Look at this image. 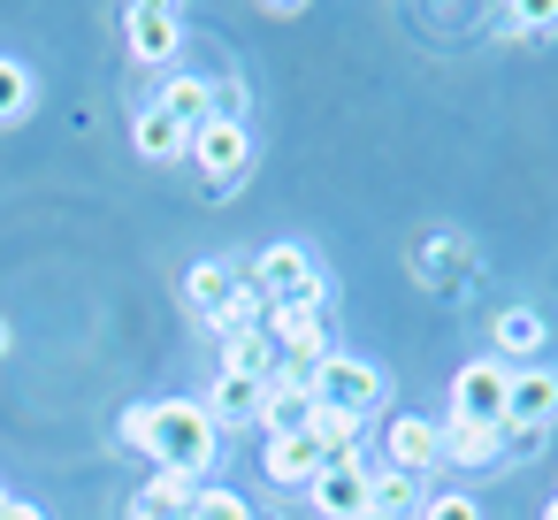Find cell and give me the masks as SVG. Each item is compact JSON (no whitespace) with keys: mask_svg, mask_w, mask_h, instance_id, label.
Segmentation results:
<instances>
[{"mask_svg":"<svg viewBox=\"0 0 558 520\" xmlns=\"http://www.w3.org/2000/svg\"><path fill=\"white\" fill-rule=\"evenodd\" d=\"M131 138H138V154H146V161H192V131H184V123H169L161 108H138Z\"/></svg>","mask_w":558,"mask_h":520,"instance_id":"18","label":"cell"},{"mask_svg":"<svg viewBox=\"0 0 558 520\" xmlns=\"http://www.w3.org/2000/svg\"><path fill=\"white\" fill-rule=\"evenodd\" d=\"M9 344H16V329H9V314H0V352H9Z\"/></svg>","mask_w":558,"mask_h":520,"instance_id":"30","label":"cell"},{"mask_svg":"<svg viewBox=\"0 0 558 520\" xmlns=\"http://www.w3.org/2000/svg\"><path fill=\"white\" fill-rule=\"evenodd\" d=\"M207 329H215L222 344H230V337H253V329H268V299H260L253 283H238V291H230V306H222Z\"/></svg>","mask_w":558,"mask_h":520,"instance_id":"24","label":"cell"},{"mask_svg":"<svg viewBox=\"0 0 558 520\" xmlns=\"http://www.w3.org/2000/svg\"><path fill=\"white\" fill-rule=\"evenodd\" d=\"M489 337H497L489 360H505V367H535V352L550 344V322H543L535 306H505V314L489 322Z\"/></svg>","mask_w":558,"mask_h":520,"instance_id":"10","label":"cell"},{"mask_svg":"<svg viewBox=\"0 0 558 520\" xmlns=\"http://www.w3.org/2000/svg\"><path fill=\"white\" fill-rule=\"evenodd\" d=\"M444 459L451 467H505V428H482V421H444Z\"/></svg>","mask_w":558,"mask_h":520,"instance_id":"16","label":"cell"},{"mask_svg":"<svg viewBox=\"0 0 558 520\" xmlns=\"http://www.w3.org/2000/svg\"><path fill=\"white\" fill-rule=\"evenodd\" d=\"M199 497H207L199 482H184V474H154V482L131 497V512H123V520H192V512H199Z\"/></svg>","mask_w":558,"mask_h":520,"instance_id":"12","label":"cell"},{"mask_svg":"<svg viewBox=\"0 0 558 520\" xmlns=\"http://www.w3.org/2000/svg\"><path fill=\"white\" fill-rule=\"evenodd\" d=\"M314 398L337 406V413H352V421H367V413L383 406V367L360 360V352H329L322 375H314Z\"/></svg>","mask_w":558,"mask_h":520,"instance_id":"5","label":"cell"},{"mask_svg":"<svg viewBox=\"0 0 558 520\" xmlns=\"http://www.w3.org/2000/svg\"><path fill=\"white\" fill-rule=\"evenodd\" d=\"M154 108L199 138V131L215 123V77H161V100H154Z\"/></svg>","mask_w":558,"mask_h":520,"instance_id":"13","label":"cell"},{"mask_svg":"<svg viewBox=\"0 0 558 520\" xmlns=\"http://www.w3.org/2000/svg\"><path fill=\"white\" fill-rule=\"evenodd\" d=\"M260 390H268V383H253V375H215V390H207L199 406H207L215 428H253V421H260Z\"/></svg>","mask_w":558,"mask_h":520,"instance_id":"14","label":"cell"},{"mask_svg":"<svg viewBox=\"0 0 558 520\" xmlns=\"http://www.w3.org/2000/svg\"><path fill=\"white\" fill-rule=\"evenodd\" d=\"M268 337H276V352H322L329 344V329H322L314 306H276L268 314Z\"/></svg>","mask_w":558,"mask_h":520,"instance_id":"21","label":"cell"},{"mask_svg":"<svg viewBox=\"0 0 558 520\" xmlns=\"http://www.w3.org/2000/svg\"><path fill=\"white\" fill-rule=\"evenodd\" d=\"M253 520H276V512H253Z\"/></svg>","mask_w":558,"mask_h":520,"instance_id":"34","label":"cell"},{"mask_svg":"<svg viewBox=\"0 0 558 520\" xmlns=\"http://www.w3.org/2000/svg\"><path fill=\"white\" fill-rule=\"evenodd\" d=\"M505 398H512V367L505 360H466L451 375V413L444 421H482V428H505Z\"/></svg>","mask_w":558,"mask_h":520,"instance_id":"4","label":"cell"},{"mask_svg":"<svg viewBox=\"0 0 558 520\" xmlns=\"http://www.w3.org/2000/svg\"><path fill=\"white\" fill-rule=\"evenodd\" d=\"M192 161H199V177H207L215 192H230V184H238V177L253 169V131H245V123H222V116H215V123H207V131L192 138Z\"/></svg>","mask_w":558,"mask_h":520,"instance_id":"7","label":"cell"},{"mask_svg":"<svg viewBox=\"0 0 558 520\" xmlns=\"http://www.w3.org/2000/svg\"><path fill=\"white\" fill-rule=\"evenodd\" d=\"M222 451H230V444H222V428L207 421V406H199V398H154V436H146L154 474H184V482L215 489Z\"/></svg>","mask_w":558,"mask_h":520,"instance_id":"1","label":"cell"},{"mask_svg":"<svg viewBox=\"0 0 558 520\" xmlns=\"http://www.w3.org/2000/svg\"><path fill=\"white\" fill-rule=\"evenodd\" d=\"M9 497H16V489H9V482H0V512H9Z\"/></svg>","mask_w":558,"mask_h":520,"instance_id":"32","label":"cell"},{"mask_svg":"<svg viewBox=\"0 0 558 520\" xmlns=\"http://www.w3.org/2000/svg\"><path fill=\"white\" fill-rule=\"evenodd\" d=\"M413 276H421L428 291H466V283H474V261H466V245L444 230V238H428V245H421Z\"/></svg>","mask_w":558,"mask_h":520,"instance_id":"15","label":"cell"},{"mask_svg":"<svg viewBox=\"0 0 558 520\" xmlns=\"http://www.w3.org/2000/svg\"><path fill=\"white\" fill-rule=\"evenodd\" d=\"M0 520H47V505H32V497H9V512Z\"/></svg>","mask_w":558,"mask_h":520,"instance_id":"29","label":"cell"},{"mask_svg":"<svg viewBox=\"0 0 558 520\" xmlns=\"http://www.w3.org/2000/svg\"><path fill=\"white\" fill-rule=\"evenodd\" d=\"M192 520H253V505H245L238 489H222V482H215V489L199 497V512H192Z\"/></svg>","mask_w":558,"mask_h":520,"instance_id":"28","label":"cell"},{"mask_svg":"<svg viewBox=\"0 0 558 520\" xmlns=\"http://www.w3.org/2000/svg\"><path fill=\"white\" fill-rule=\"evenodd\" d=\"M260 467H268V482H314L322 474V451H314V436H268Z\"/></svg>","mask_w":558,"mask_h":520,"instance_id":"20","label":"cell"},{"mask_svg":"<svg viewBox=\"0 0 558 520\" xmlns=\"http://www.w3.org/2000/svg\"><path fill=\"white\" fill-rule=\"evenodd\" d=\"M558 421V367H512V398H505V436H543Z\"/></svg>","mask_w":558,"mask_h":520,"instance_id":"6","label":"cell"},{"mask_svg":"<svg viewBox=\"0 0 558 520\" xmlns=\"http://www.w3.org/2000/svg\"><path fill=\"white\" fill-rule=\"evenodd\" d=\"M39 108V77L16 62V55H0V123H16V116H32Z\"/></svg>","mask_w":558,"mask_h":520,"instance_id":"25","label":"cell"},{"mask_svg":"<svg viewBox=\"0 0 558 520\" xmlns=\"http://www.w3.org/2000/svg\"><path fill=\"white\" fill-rule=\"evenodd\" d=\"M306 436H314V451H322V467H337V459H360V421L352 413H337V406H322L314 398V421H306Z\"/></svg>","mask_w":558,"mask_h":520,"instance_id":"19","label":"cell"},{"mask_svg":"<svg viewBox=\"0 0 558 520\" xmlns=\"http://www.w3.org/2000/svg\"><path fill=\"white\" fill-rule=\"evenodd\" d=\"M123 47H131L138 70L169 77V62L184 55V16L161 9V0H131V9H123Z\"/></svg>","mask_w":558,"mask_h":520,"instance_id":"3","label":"cell"},{"mask_svg":"<svg viewBox=\"0 0 558 520\" xmlns=\"http://www.w3.org/2000/svg\"><path fill=\"white\" fill-rule=\"evenodd\" d=\"M283 367V352H276V337L268 329H253V337H230L222 344V375H253V383H268Z\"/></svg>","mask_w":558,"mask_h":520,"instance_id":"22","label":"cell"},{"mask_svg":"<svg viewBox=\"0 0 558 520\" xmlns=\"http://www.w3.org/2000/svg\"><path fill=\"white\" fill-rule=\"evenodd\" d=\"M306 421H314V390L291 383V375H268V390H260V428H268V436H306Z\"/></svg>","mask_w":558,"mask_h":520,"instance_id":"11","label":"cell"},{"mask_svg":"<svg viewBox=\"0 0 558 520\" xmlns=\"http://www.w3.org/2000/svg\"><path fill=\"white\" fill-rule=\"evenodd\" d=\"M367 505H383V512H398V520H421L428 489H421V474H398V467H383V474L367 482Z\"/></svg>","mask_w":558,"mask_h":520,"instance_id":"23","label":"cell"},{"mask_svg":"<svg viewBox=\"0 0 558 520\" xmlns=\"http://www.w3.org/2000/svg\"><path fill=\"white\" fill-rule=\"evenodd\" d=\"M421 520H482V505H474L466 489H436V497L421 505Z\"/></svg>","mask_w":558,"mask_h":520,"instance_id":"27","label":"cell"},{"mask_svg":"<svg viewBox=\"0 0 558 520\" xmlns=\"http://www.w3.org/2000/svg\"><path fill=\"white\" fill-rule=\"evenodd\" d=\"M543 520H558V497H550V505H543Z\"/></svg>","mask_w":558,"mask_h":520,"instance_id":"33","label":"cell"},{"mask_svg":"<svg viewBox=\"0 0 558 520\" xmlns=\"http://www.w3.org/2000/svg\"><path fill=\"white\" fill-rule=\"evenodd\" d=\"M360 520H398V512H383V505H367V512H360Z\"/></svg>","mask_w":558,"mask_h":520,"instance_id":"31","label":"cell"},{"mask_svg":"<svg viewBox=\"0 0 558 520\" xmlns=\"http://www.w3.org/2000/svg\"><path fill=\"white\" fill-rule=\"evenodd\" d=\"M383 451H390V467H398V474H428V467L444 459V421L398 413V421L383 428Z\"/></svg>","mask_w":558,"mask_h":520,"instance_id":"8","label":"cell"},{"mask_svg":"<svg viewBox=\"0 0 558 520\" xmlns=\"http://www.w3.org/2000/svg\"><path fill=\"white\" fill-rule=\"evenodd\" d=\"M238 283H245V276H238L230 261H192V276H184V306H192L199 322H215V314L230 306Z\"/></svg>","mask_w":558,"mask_h":520,"instance_id":"17","label":"cell"},{"mask_svg":"<svg viewBox=\"0 0 558 520\" xmlns=\"http://www.w3.org/2000/svg\"><path fill=\"white\" fill-rule=\"evenodd\" d=\"M116 436H123V451H146V436H154V398H131L123 421H116Z\"/></svg>","mask_w":558,"mask_h":520,"instance_id":"26","label":"cell"},{"mask_svg":"<svg viewBox=\"0 0 558 520\" xmlns=\"http://www.w3.org/2000/svg\"><path fill=\"white\" fill-rule=\"evenodd\" d=\"M367 482H375V474H367L360 459H337V467H322V474L306 482V497H314L329 520H360V512H367Z\"/></svg>","mask_w":558,"mask_h":520,"instance_id":"9","label":"cell"},{"mask_svg":"<svg viewBox=\"0 0 558 520\" xmlns=\"http://www.w3.org/2000/svg\"><path fill=\"white\" fill-rule=\"evenodd\" d=\"M260 299H268V314L276 306H329V283H322V268H314V253L306 245H268L260 261H253V276H245Z\"/></svg>","mask_w":558,"mask_h":520,"instance_id":"2","label":"cell"}]
</instances>
